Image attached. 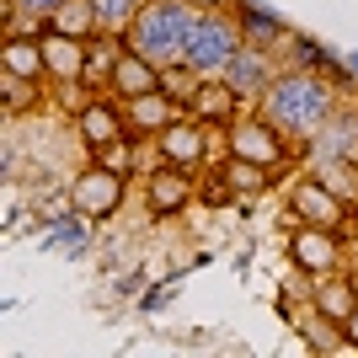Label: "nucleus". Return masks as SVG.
<instances>
[{"instance_id": "obj_6", "label": "nucleus", "mask_w": 358, "mask_h": 358, "mask_svg": "<svg viewBox=\"0 0 358 358\" xmlns=\"http://www.w3.org/2000/svg\"><path fill=\"white\" fill-rule=\"evenodd\" d=\"M294 214L305 224H321V230H331V224L343 220V198L331 193V187H321V182H305V187H294Z\"/></svg>"}, {"instance_id": "obj_25", "label": "nucleus", "mask_w": 358, "mask_h": 358, "mask_svg": "<svg viewBox=\"0 0 358 358\" xmlns=\"http://www.w3.org/2000/svg\"><path fill=\"white\" fill-rule=\"evenodd\" d=\"M353 161H358V145H353Z\"/></svg>"}, {"instance_id": "obj_24", "label": "nucleus", "mask_w": 358, "mask_h": 358, "mask_svg": "<svg viewBox=\"0 0 358 358\" xmlns=\"http://www.w3.org/2000/svg\"><path fill=\"white\" fill-rule=\"evenodd\" d=\"M348 331H353V343H358V310H353V315H348Z\"/></svg>"}, {"instance_id": "obj_13", "label": "nucleus", "mask_w": 358, "mask_h": 358, "mask_svg": "<svg viewBox=\"0 0 358 358\" xmlns=\"http://www.w3.org/2000/svg\"><path fill=\"white\" fill-rule=\"evenodd\" d=\"M43 59H48V70H59V75H80V38H70V32H59V38H48V48H43Z\"/></svg>"}, {"instance_id": "obj_26", "label": "nucleus", "mask_w": 358, "mask_h": 358, "mask_svg": "<svg viewBox=\"0 0 358 358\" xmlns=\"http://www.w3.org/2000/svg\"><path fill=\"white\" fill-rule=\"evenodd\" d=\"M353 294H358V284H353Z\"/></svg>"}, {"instance_id": "obj_9", "label": "nucleus", "mask_w": 358, "mask_h": 358, "mask_svg": "<svg viewBox=\"0 0 358 358\" xmlns=\"http://www.w3.org/2000/svg\"><path fill=\"white\" fill-rule=\"evenodd\" d=\"M273 134H278V129H268V123H230V139H236V150H241V155H252L257 166L278 161V145H273Z\"/></svg>"}, {"instance_id": "obj_17", "label": "nucleus", "mask_w": 358, "mask_h": 358, "mask_svg": "<svg viewBox=\"0 0 358 358\" xmlns=\"http://www.w3.org/2000/svg\"><path fill=\"white\" fill-rule=\"evenodd\" d=\"M321 305H327L331 315H343V321L358 310V305H353V289H348V284H321Z\"/></svg>"}, {"instance_id": "obj_23", "label": "nucleus", "mask_w": 358, "mask_h": 358, "mask_svg": "<svg viewBox=\"0 0 358 358\" xmlns=\"http://www.w3.org/2000/svg\"><path fill=\"white\" fill-rule=\"evenodd\" d=\"M155 198H161L166 209H171V203L182 198V182H155Z\"/></svg>"}, {"instance_id": "obj_14", "label": "nucleus", "mask_w": 358, "mask_h": 358, "mask_svg": "<svg viewBox=\"0 0 358 358\" xmlns=\"http://www.w3.org/2000/svg\"><path fill=\"white\" fill-rule=\"evenodd\" d=\"M54 22H59V32H70V38H86V32L96 27V11H91V0H64L59 11H54Z\"/></svg>"}, {"instance_id": "obj_10", "label": "nucleus", "mask_w": 358, "mask_h": 358, "mask_svg": "<svg viewBox=\"0 0 358 358\" xmlns=\"http://www.w3.org/2000/svg\"><path fill=\"white\" fill-rule=\"evenodd\" d=\"M113 80H118V91H123V96H145V91H161V75H155V64H150V59H139V54L118 59Z\"/></svg>"}, {"instance_id": "obj_5", "label": "nucleus", "mask_w": 358, "mask_h": 358, "mask_svg": "<svg viewBox=\"0 0 358 358\" xmlns=\"http://www.w3.org/2000/svg\"><path fill=\"white\" fill-rule=\"evenodd\" d=\"M118 198H123V182L107 166H96V171H86V177L75 182V209L80 214H113Z\"/></svg>"}, {"instance_id": "obj_20", "label": "nucleus", "mask_w": 358, "mask_h": 358, "mask_svg": "<svg viewBox=\"0 0 358 358\" xmlns=\"http://www.w3.org/2000/svg\"><path fill=\"white\" fill-rule=\"evenodd\" d=\"M230 182H236V187H246V193H257V187H262L257 161H236V166H230Z\"/></svg>"}, {"instance_id": "obj_16", "label": "nucleus", "mask_w": 358, "mask_h": 358, "mask_svg": "<svg viewBox=\"0 0 358 358\" xmlns=\"http://www.w3.org/2000/svg\"><path fill=\"white\" fill-rule=\"evenodd\" d=\"M113 134H118V113H113V107H91L86 113V139L102 145V139H113Z\"/></svg>"}, {"instance_id": "obj_8", "label": "nucleus", "mask_w": 358, "mask_h": 358, "mask_svg": "<svg viewBox=\"0 0 358 358\" xmlns=\"http://www.w3.org/2000/svg\"><path fill=\"white\" fill-rule=\"evenodd\" d=\"M161 150H166V161L193 166L198 155H203V134H198V123H182V118H171V123L161 129Z\"/></svg>"}, {"instance_id": "obj_2", "label": "nucleus", "mask_w": 358, "mask_h": 358, "mask_svg": "<svg viewBox=\"0 0 358 358\" xmlns=\"http://www.w3.org/2000/svg\"><path fill=\"white\" fill-rule=\"evenodd\" d=\"M193 27H198L193 6H182V0H155V6H145V11L134 16V27H129V54L150 59L155 70H171V64H182V54H187Z\"/></svg>"}, {"instance_id": "obj_4", "label": "nucleus", "mask_w": 358, "mask_h": 358, "mask_svg": "<svg viewBox=\"0 0 358 358\" xmlns=\"http://www.w3.org/2000/svg\"><path fill=\"white\" fill-rule=\"evenodd\" d=\"M273 80H278V75H273V59L252 43H241V54L224 64V86L236 91V96H262Z\"/></svg>"}, {"instance_id": "obj_18", "label": "nucleus", "mask_w": 358, "mask_h": 358, "mask_svg": "<svg viewBox=\"0 0 358 358\" xmlns=\"http://www.w3.org/2000/svg\"><path fill=\"white\" fill-rule=\"evenodd\" d=\"M161 91L171 96V102H187V96H198V80H187V75H161Z\"/></svg>"}, {"instance_id": "obj_11", "label": "nucleus", "mask_w": 358, "mask_h": 358, "mask_svg": "<svg viewBox=\"0 0 358 358\" xmlns=\"http://www.w3.org/2000/svg\"><path fill=\"white\" fill-rule=\"evenodd\" d=\"M129 118L139 129H166V123L177 118V107H171L166 91H145V96H129Z\"/></svg>"}, {"instance_id": "obj_3", "label": "nucleus", "mask_w": 358, "mask_h": 358, "mask_svg": "<svg viewBox=\"0 0 358 358\" xmlns=\"http://www.w3.org/2000/svg\"><path fill=\"white\" fill-rule=\"evenodd\" d=\"M241 54V27L230 22V16L220 11H203L198 16L193 38H187V54H182V64L193 75H224V64Z\"/></svg>"}, {"instance_id": "obj_22", "label": "nucleus", "mask_w": 358, "mask_h": 358, "mask_svg": "<svg viewBox=\"0 0 358 358\" xmlns=\"http://www.w3.org/2000/svg\"><path fill=\"white\" fill-rule=\"evenodd\" d=\"M16 6H22L27 16H54V11L64 6V0H16Z\"/></svg>"}, {"instance_id": "obj_19", "label": "nucleus", "mask_w": 358, "mask_h": 358, "mask_svg": "<svg viewBox=\"0 0 358 358\" xmlns=\"http://www.w3.org/2000/svg\"><path fill=\"white\" fill-rule=\"evenodd\" d=\"M38 64H48V59H38L32 48H6V70H22V75H38Z\"/></svg>"}, {"instance_id": "obj_12", "label": "nucleus", "mask_w": 358, "mask_h": 358, "mask_svg": "<svg viewBox=\"0 0 358 358\" xmlns=\"http://www.w3.org/2000/svg\"><path fill=\"white\" fill-rule=\"evenodd\" d=\"M91 11H96V27L129 32V27H134V16L145 11V0H91Z\"/></svg>"}, {"instance_id": "obj_21", "label": "nucleus", "mask_w": 358, "mask_h": 358, "mask_svg": "<svg viewBox=\"0 0 358 358\" xmlns=\"http://www.w3.org/2000/svg\"><path fill=\"white\" fill-rule=\"evenodd\" d=\"M337 166H343V161H321V177L331 182V193H337V198H348V193H353V182H348Z\"/></svg>"}, {"instance_id": "obj_1", "label": "nucleus", "mask_w": 358, "mask_h": 358, "mask_svg": "<svg viewBox=\"0 0 358 358\" xmlns=\"http://www.w3.org/2000/svg\"><path fill=\"white\" fill-rule=\"evenodd\" d=\"M331 118V86L310 70H294V75H278L268 91H262V123L278 129V134H315L327 129Z\"/></svg>"}, {"instance_id": "obj_15", "label": "nucleus", "mask_w": 358, "mask_h": 358, "mask_svg": "<svg viewBox=\"0 0 358 358\" xmlns=\"http://www.w3.org/2000/svg\"><path fill=\"white\" fill-rule=\"evenodd\" d=\"M230 102H236V91L224 86V80H220V86H203V91L193 96V107L203 113V118H224V113H230Z\"/></svg>"}, {"instance_id": "obj_7", "label": "nucleus", "mask_w": 358, "mask_h": 358, "mask_svg": "<svg viewBox=\"0 0 358 358\" xmlns=\"http://www.w3.org/2000/svg\"><path fill=\"white\" fill-rule=\"evenodd\" d=\"M294 262L310 268V273H331L337 268V241H331V230H321V224L299 230L294 236Z\"/></svg>"}]
</instances>
